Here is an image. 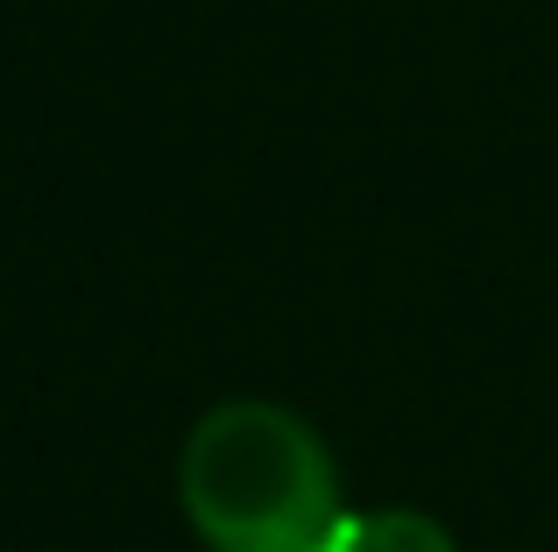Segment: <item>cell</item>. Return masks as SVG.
I'll use <instances>...</instances> for the list:
<instances>
[{"label": "cell", "mask_w": 558, "mask_h": 552, "mask_svg": "<svg viewBox=\"0 0 558 552\" xmlns=\"http://www.w3.org/2000/svg\"><path fill=\"white\" fill-rule=\"evenodd\" d=\"M184 511L213 552H347L340 475L283 404H219L184 446Z\"/></svg>", "instance_id": "cell-1"}, {"label": "cell", "mask_w": 558, "mask_h": 552, "mask_svg": "<svg viewBox=\"0 0 558 552\" xmlns=\"http://www.w3.org/2000/svg\"><path fill=\"white\" fill-rule=\"evenodd\" d=\"M347 552H452V539L432 525V517H354V531H347Z\"/></svg>", "instance_id": "cell-2"}]
</instances>
